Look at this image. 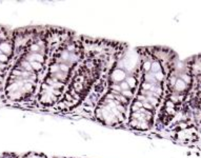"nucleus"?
<instances>
[{"label":"nucleus","instance_id":"obj_4","mask_svg":"<svg viewBox=\"0 0 201 158\" xmlns=\"http://www.w3.org/2000/svg\"><path fill=\"white\" fill-rule=\"evenodd\" d=\"M31 65H32V69H33V71H34V73H36V74L40 73L43 69L42 63L37 62V61H32V62H31Z\"/></svg>","mask_w":201,"mask_h":158},{"label":"nucleus","instance_id":"obj_2","mask_svg":"<svg viewBox=\"0 0 201 158\" xmlns=\"http://www.w3.org/2000/svg\"><path fill=\"white\" fill-rule=\"evenodd\" d=\"M14 44L12 43V41H7V40H2L0 41V51H1L2 54L9 56L10 58H12L13 54H14Z\"/></svg>","mask_w":201,"mask_h":158},{"label":"nucleus","instance_id":"obj_1","mask_svg":"<svg viewBox=\"0 0 201 158\" xmlns=\"http://www.w3.org/2000/svg\"><path fill=\"white\" fill-rule=\"evenodd\" d=\"M128 75L129 74L126 73L123 69L117 68L115 65V67L109 72V79H108L109 85H111V83H118L119 85L120 82L125 80Z\"/></svg>","mask_w":201,"mask_h":158},{"label":"nucleus","instance_id":"obj_6","mask_svg":"<svg viewBox=\"0 0 201 158\" xmlns=\"http://www.w3.org/2000/svg\"><path fill=\"white\" fill-rule=\"evenodd\" d=\"M119 85H120V88H121V90H122V91H128V90H129V86L128 83H126V81H125V80L122 81V82L119 83Z\"/></svg>","mask_w":201,"mask_h":158},{"label":"nucleus","instance_id":"obj_7","mask_svg":"<svg viewBox=\"0 0 201 158\" xmlns=\"http://www.w3.org/2000/svg\"><path fill=\"white\" fill-rule=\"evenodd\" d=\"M23 158H40V154H37V153H29Z\"/></svg>","mask_w":201,"mask_h":158},{"label":"nucleus","instance_id":"obj_3","mask_svg":"<svg viewBox=\"0 0 201 158\" xmlns=\"http://www.w3.org/2000/svg\"><path fill=\"white\" fill-rule=\"evenodd\" d=\"M125 81H126V83H128L129 86V90L135 92L136 88L138 86L139 78H137L135 75H128V77H126Z\"/></svg>","mask_w":201,"mask_h":158},{"label":"nucleus","instance_id":"obj_5","mask_svg":"<svg viewBox=\"0 0 201 158\" xmlns=\"http://www.w3.org/2000/svg\"><path fill=\"white\" fill-rule=\"evenodd\" d=\"M11 58L9 56L4 55V54H0V63H3V64H7L10 62Z\"/></svg>","mask_w":201,"mask_h":158}]
</instances>
